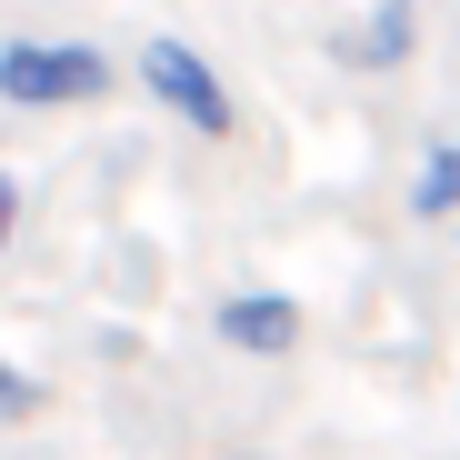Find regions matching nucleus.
Listing matches in <instances>:
<instances>
[{"mask_svg":"<svg viewBox=\"0 0 460 460\" xmlns=\"http://www.w3.org/2000/svg\"><path fill=\"white\" fill-rule=\"evenodd\" d=\"M21 220H31V190H21V171H0V261H11V241H21Z\"/></svg>","mask_w":460,"mask_h":460,"instance_id":"0eeeda50","label":"nucleus"},{"mask_svg":"<svg viewBox=\"0 0 460 460\" xmlns=\"http://www.w3.org/2000/svg\"><path fill=\"white\" fill-rule=\"evenodd\" d=\"M140 91L161 101L181 130H200V140H230V130H241V101H230V81H220V70H210L190 40H171V31H150V40H140Z\"/></svg>","mask_w":460,"mask_h":460,"instance_id":"f03ea898","label":"nucleus"},{"mask_svg":"<svg viewBox=\"0 0 460 460\" xmlns=\"http://www.w3.org/2000/svg\"><path fill=\"white\" fill-rule=\"evenodd\" d=\"M411 40H420V11H411V0H380L360 31H341V60H350V70H401Z\"/></svg>","mask_w":460,"mask_h":460,"instance_id":"20e7f679","label":"nucleus"},{"mask_svg":"<svg viewBox=\"0 0 460 460\" xmlns=\"http://www.w3.org/2000/svg\"><path fill=\"white\" fill-rule=\"evenodd\" d=\"M230 460H261V450H230Z\"/></svg>","mask_w":460,"mask_h":460,"instance_id":"6e6552de","label":"nucleus"},{"mask_svg":"<svg viewBox=\"0 0 460 460\" xmlns=\"http://www.w3.org/2000/svg\"><path fill=\"white\" fill-rule=\"evenodd\" d=\"M210 341L241 350V360H280L300 341V300L290 290H230L220 311H210Z\"/></svg>","mask_w":460,"mask_h":460,"instance_id":"7ed1b4c3","label":"nucleus"},{"mask_svg":"<svg viewBox=\"0 0 460 460\" xmlns=\"http://www.w3.org/2000/svg\"><path fill=\"white\" fill-rule=\"evenodd\" d=\"M50 411V391H40V370H21L11 350H0V430H31Z\"/></svg>","mask_w":460,"mask_h":460,"instance_id":"423d86ee","label":"nucleus"},{"mask_svg":"<svg viewBox=\"0 0 460 460\" xmlns=\"http://www.w3.org/2000/svg\"><path fill=\"white\" fill-rule=\"evenodd\" d=\"M411 220H460V140H430L411 171Z\"/></svg>","mask_w":460,"mask_h":460,"instance_id":"39448f33","label":"nucleus"},{"mask_svg":"<svg viewBox=\"0 0 460 460\" xmlns=\"http://www.w3.org/2000/svg\"><path fill=\"white\" fill-rule=\"evenodd\" d=\"M111 50L101 40H40V31H21V40H0V111H91V101H111Z\"/></svg>","mask_w":460,"mask_h":460,"instance_id":"f257e3e1","label":"nucleus"}]
</instances>
